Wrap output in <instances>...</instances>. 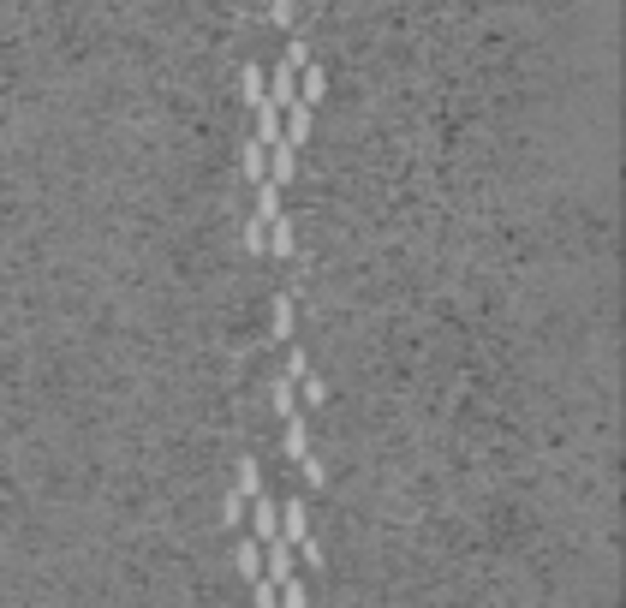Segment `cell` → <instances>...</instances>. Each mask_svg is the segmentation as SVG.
I'll return each mask as SVG.
<instances>
[{"instance_id":"obj_1","label":"cell","mask_w":626,"mask_h":608,"mask_svg":"<svg viewBox=\"0 0 626 608\" xmlns=\"http://www.w3.org/2000/svg\"><path fill=\"white\" fill-rule=\"evenodd\" d=\"M239 567L251 572V579H257V567H263V549H257V543H239Z\"/></svg>"}]
</instances>
